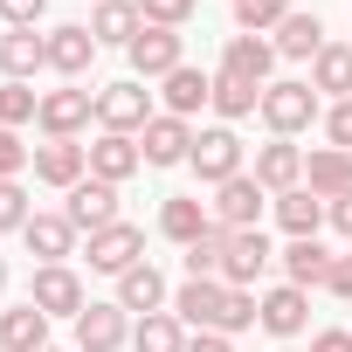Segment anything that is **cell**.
<instances>
[{
  "label": "cell",
  "mask_w": 352,
  "mask_h": 352,
  "mask_svg": "<svg viewBox=\"0 0 352 352\" xmlns=\"http://www.w3.org/2000/svg\"><path fill=\"white\" fill-rule=\"evenodd\" d=\"M318 118H324V104H318V90H311V83L283 76V83H270V90H263V124H270L276 138H297V131H311Z\"/></svg>",
  "instance_id": "1"
},
{
  "label": "cell",
  "mask_w": 352,
  "mask_h": 352,
  "mask_svg": "<svg viewBox=\"0 0 352 352\" xmlns=\"http://www.w3.org/2000/svg\"><path fill=\"white\" fill-rule=\"evenodd\" d=\"M152 118H159V111H152V90H145L138 76H124V83H104V90H97V124H104V131L138 138Z\"/></svg>",
  "instance_id": "2"
},
{
  "label": "cell",
  "mask_w": 352,
  "mask_h": 352,
  "mask_svg": "<svg viewBox=\"0 0 352 352\" xmlns=\"http://www.w3.org/2000/svg\"><path fill=\"white\" fill-rule=\"evenodd\" d=\"M263 201H270V187L256 180V173H235V180H221L214 187V201H208V214H214V228H263Z\"/></svg>",
  "instance_id": "3"
},
{
  "label": "cell",
  "mask_w": 352,
  "mask_h": 352,
  "mask_svg": "<svg viewBox=\"0 0 352 352\" xmlns=\"http://www.w3.org/2000/svg\"><path fill=\"white\" fill-rule=\"evenodd\" d=\"M90 118H97V90H83V83H69V90H42V111H35L42 138H76Z\"/></svg>",
  "instance_id": "4"
},
{
  "label": "cell",
  "mask_w": 352,
  "mask_h": 352,
  "mask_svg": "<svg viewBox=\"0 0 352 352\" xmlns=\"http://www.w3.org/2000/svg\"><path fill=\"white\" fill-rule=\"evenodd\" d=\"M124 56H131V76H138V83H152V76L166 83L173 69L187 63V49H180V28H152V21L138 28V42H131Z\"/></svg>",
  "instance_id": "5"
},
{
  "label": "cell",
  "mask_w": 352,
  "mask_h": 352,
  "mask_svg": "<svg viewBox=\"0 0 352 352\" xmlns=\"http://www.w3.org/2000/svg\"><path fill=\"white\" fill-rule=\"evenodd\" d=\"M187 166L201 173L208 187L235 180V173H242V138H235V124H214V131H194V152H187Z\"/></svg>",
  "instance_id": "6"
},
{
  "label": "cell",
  "mask_w": 352,
  "mask_h": 352,
  "mask_svg": "<svg viewBox=\"0 0 352 352\" xmlns=\"http://www.w3.org/2000/svg\"><path fill=\"white\" fill-rule=\"evenodd\" d=\"M28 304H42L49 318H83V276L69 270V263H42L35 270V283H28Z\"/></svg>",
  "instance_id": "7"
},
{
  "label": "cell",
  "mask_w": 352,
  "mask_h": 352,
  "mask_svg": "<svg viewBox=\"0 0 352 352\" xmlns=\"http://www.w3.org/2000/svg\"><path fill=\"white\" fill-rule=\"evenodd\" d=\"M138 263H145V228L111 221V228H97V235H90V270L124 276V270H138Z\"/></svg>",
  "instance_id": "8"
},
{
  "label": "cell",
  "mask_w": 352,
  "mask_h": 352,
  "mask_svg": "<svg viewBox=\"0 0 352 352\" xmlns=\"http://www.w3.org/2000/svg\"><path fill=\"white\" fill-rule=\"evenodd\" d=\"M276 263V249H270V235L263 228H235L228 235V263H221V283H235V290H256V276Z\"/></svg>",
  "instance_id": "9"
},
{
  "label": "cell",
  "mask_w": 352,
  "mask_h": 352,
  "mask_svg": "<svg viewBox=\"0 0 352 352\" xmlns=\"http://www.w3.org/2000/svg\"><path fill=\"white\" fill-rule=\"evenodd\" d=\"M35 180L69 194L76 180H90V145H76V138H49V145H35Z\"/></svg>",
  "instance_id": "10"
},
{
  "label": "cell",
  "mask_w": 352,
  "mask_h": 352,
  "mask_svg": "<svg viewBox=\"0 0 352 352\" xmlns=\"http://www.w3.org/2000/svg\"><path fill=\"white\" fill-rule=\"evenodd\" d=\"M138 152H145V166H187V152H194V124L173 118V111H159V118L138 131Z\"/></svg>",
  "instance_id": "11"
},
{
  "label": "cell",
  "mask_w": 352,
  "mask_h": 352,
  "mask_svg": "<svg viewBox=\"0 0 352 352\" xmlns=\"http://www.w3.org/2000/svg\"><path fill=\"white\" fill-rule=\"evenodd\" d=\"M221 304H228V283L221 276H187L180 297H173V318L201 324V331H221Z\"/></svg>",
  "instance_id": "12"
},
{
  "label": "cell",
  "mask_w": 352,
  "mask_h": 352,
  "mask_svg": "<svg viewBox=\"0 0 352 352\" xmlns=\"http://www.w3.org/2000/svg\"><path fill=\"white\" fill-rule=\"evenodd\" d=\"M270 69H276V42H270V35H228V49H221V76H242V83L270 90Z\"/></svg>",
  "instance_id": "13"
},
{
  "label": "cell",
  "mask_w": 352,
  "mask_h": 352,
  "mask_svg": "<svg viewBox=\"0 0 352 352\" xmlns=\"http://www.w3.org/2000/svg\"><path fill=\"white\" fill-rule=\"evenodd\" d=\"M118 345H131V311H118V304H83V318H76V352H118Z\"/></svg>",
  "instance_id": "14"
},
{
  "label": "cell",
  "mask_w": 352,
  "mask_h": 352,
  "mask_svg": "<svg viewBox=\"0 0 352 352\" xmlns=\"http://www.w3.org/2000/svg\"><path fill=\"white\" fill-rule=\"evenodd\" d=\"M63 214L76 221V235H97V228H111V221H118V187H111V180H76Z\"/></svg>",
  "instance_id": "15"
},
{
  "label": "cell",
  "mask_w": 352,
  "mask_h": 352,
  "mask_svg": "<svg viewBox=\"0 0 352 352\" xmlns=\"http://www.w3.org/2000/svg\"><path fill=\"white\" fill-rule=\"evenodd\" d=\"M97 63V35H90V21H63V28H49V69L56 76H83Z\"/></svg>",
  "instance_id": "16"
},
{
  "label": "cell",
  "mask_w": 352,
  "mask_h": 352,
  "mask_svg": "<svg viewBox=\"0 0 352 352\" xmlns=\"http://www.w3.org/2000/svg\"><path fill=\"white\" fill-rule=\"evenodd\" d=\"M208 228H214V214H208L201 194H173V201L159 208V235H166V242H180V249H194Z\"/></svg>",
  "instance_id": "17"
},
{
  "label": "cell",
  "mask_w": 352,
  "mask_h": 352,
  "mask_svg": "<svg viewBox=\"0 0 352 352\" xmlns=\"http://www.w3.org/2000/svg\"><path fill=\"white\" fill-rule=\"evenodd\" d=\"M138 166H145V152H138V138H124V131H104V138L90 145V180H111V187H124Z\"/></svg>",
  "instance_id": "18"
},
{
  "label": "cell",
  "mask_w": 352,
  "mask_h": 352,
  "mask_svg": "<svg viewBox=\"0 0 352 352\" xmlns=\"http://www.w3.org/2000/svg\"><path fill=\"white\" fill-rule=\"evenodd\" d=\"M35 69H49V35L8 28V35H0V76H8V83H28Z\"/></svg>",
  "instance_id": "19"
},
{
  "label": "cell",
  "mask_w": 352,
  "mask_h": 352,
  "mask_svg": "<svg viewBox=\"0 0 352 352\" xmlns=\"http://www.w3.org/2000/svg\"><path fill=\"white\" fill-rule=\"evenodd\" d=\"M138 28H145L138 0H97V14H90L97 49H131V42H138Z\"/></svg>",
  "instance_id": "20"
},
{
  "label": "cell",
  "mask_w": 352,
  "mask_h": 352,
  "mask_svg": "<svg viewBox=\"0 0 352 352\" xmlns=\"http://www.w3.org/2000/svg\"><path fill=\"white\" fill-rule=\"evenodd\" d=\"M0 352H49V311L42 304L0 311Z\"/></svg>",
  "instance_id": "21"
},
{
  "label": "cell",
  "mask_w": 352,
  "mask_h": 352,
  "mask_svg": "<svg viewBox=\"0 0 352 352\" xmlns=\"http://www.w3.org/2000/svg\"><path fill=\"white\" fill-rule=\"evenodd\" d=\"M276 221H283L290 242H304V235H318L331 221V201H318L311 187H290V194H276Z\"/></svg>",
  "instance_id": "22"
},
{
  "label": "cell",
  "mask_w": 352,
  "mask_h": 352,
  "mask_svg": "<svg viewBox=\"0 0 352 352\" xmlns=\"http://www.w3.org/2000/svg\"><path fill=\"white\" fill-rule=\"evenodd\" d=\"M21 242H28V256L63 263V256H76V221H69V214H28Z\"/></svg>",
  "instance_id": "23"
},
{
  "label": "cell",
  "mask_w": 352,
  "mask_h": 352,
  "mask_svg": "<svg viewBox=\"0 0 352 352\" xmlns=\"http://www.w3.org/2000/svg\"><path fill=\"white\" fill-rule=\"evenodd\" d=\"M311 324V290H297V283H276L270 297H263V331H276V338H297Z\"/></svg>",
  "instance_id": "24"
},
{
  "label": "cell",
  "mask_w": 352,
  "mask_h": 352,
  "mask_svg": "<svg viewBox=\"0 0 352 352\" xmlns=\"http://www.w3.org/2000/svg\"><path fill=\"white\" fill-rule=\"evenodd\" d=\"M256 180H263L270 194H290V187H304V152H297L290 138H270V145L256 152Z\"/></svg>",
  "instance_id": "25"
},
{
  "label": "cell",
  "mask_w": 352,
  "mask_h": 352,
  "mask_svg": "<svg viewBox=\"0 0 352 352\" xmlns=\"http://www.w3.org/2000/svg\"><path fill=\"white\" fill-rule=\"evenodd\" d=\"M304 187H311L318 201H338V194H352V152H338V145L311 152V159H304Z\"/></svg>",
  "instance_id": "26"
},
{
  "label": "cell",
  "mask_w": 352,
  "mask_h": 352,
  "mask_svg": "<svg viewBox=\"0 0 352 352\" xmlns=\"http://www.w3.org/2000/svg\"><path fill=\"white\" fill-rule=\"evenodd\" d=\"M331 263H338V256H331L318 235H304V242H290V249H283V276H290L297 290H318V283H331Z\"/></svg>",
  "instance_id": "27"
},
{
  "label": "cell",
  "mask_w": 352,
  "mask_h": 352,
  "mask_svg": "<svg viewBox=\"0 0 352 352\" xmlns=\"http://www.w3.org/2000/svg\"><path fill=\"white\" fill-rule=\"evenodd\" d=\"M270 42H276V56H290V63H318V49H324V21L290 8V14H283V28H276Z\"/></svg>",
  "instance_id": "28"
},
{
  "label": "cell",
  "mask_w": 352,
  "mask_h": 352,
  "mask_svg": "<svg viewBox=\"0 0 352 352\" xmlns=\"http://www.w3.org/2000/svg\"><path fill=\"white\" fill-rule=\"evenodd\" d=\"M166 304V276L152 270V263H138V270H124L118 276V311H138V318H152Z\"/></svg>",
  "instance_id": "29"
},
{
  "label": "cell",
  "mask_w": 352,
  "mask_h": 352,
  "mask_svg": "<svg viewBox=\"0 0 352 352\" xmlns=\"http://www.w3.org/2000/svg\"><path fill=\"white\" fill-rule=\"evenodd\" d=\"M311 90L331 97V104L352 97V49H345V42H324V49H318V63H311Z\"/></svg>",
  "instance_id": "30"
},
{
  "label": "cell",
  "mask_w": 352,
  "mask_h": 352,
  "mask_svg": "<svg viewBox=\"0 0 352 352\" xmlns=\"http://www.w3.org/2000/svg\"><path fill=\"white\" fill-rule=\"evenodd\" d=\"M201 104H214V76H201L194 63H180V69L166 76V111L173 118H194Z\"/></svg>",
  "instance_id": "31"
},
{
  "label": "cell",
  "mask_w": 352,
  "mask_h": 352,
  "mask_svg": "<svg viewBox=\"0 0 352 352\" xmlns=\"http://www.w3.org/2000/svg\"><path fill=\"white\" fill-rule=\"evenodd\" d=\"M131 352H187V324L173 311H152L131 324Z\"/></svg>",
  "instance_id": "32"
},
{
  "label": "cell",
  "mask_w": 352,
  "mask_h": 352,
  "mask_svg": "<svg viewBox=\"0 0 352 352\" xmlns=\"http://www.w3.org/2000/svg\"><path fill=\"white\" fill-rule=\"evenodd\" d=\"M214 111L235 124V118L263 111V90H256V83H242V76H214Z\"/></svg>",
  "instance_id": "33"
},
{
  "label": "cell",
  "mask_w": 352,
  "mask_h": 352,
  "mask_svg": "<svg viewBox=\"0 0 352 352\" xmlns=\"http://www.w3.org/2000/svg\"><path fill=\"white\" fill-rule=\"evenodd\" d=\"M283 14H290V0H235L242 35H276V28H283Z\"/></svg>",
  "instance_id": "34"
},
{
  "label": "cell",
  "mask_w": 352,
  "mask_h": 352,
  "mask_svg": "<svg viewBox=\"0 0 352 352\" xmlns=\"http://www.w3.org/2000/svg\"><path fill=\"white\" fill-rule=\"evenodd\" d=\"M221 263H228V228H208L187 249V276H221Z\"/></svg>",
  "instance_id": "35"
},
{
  "label": "cell",
  "mask_w": 352,
  "mask_h": 352,
  "mask_svg": "<svg viewBox=\"0 0 352 352\" xmlns=\"http://www.w3.org/2000/svg\"><path fill=\"white\" fill-rule=\"evenodd\" d=\"M35 111H42V97L28 90V83H0V124H35Z\"/></svg>",
  "instance_id": "36"
},
{
  "label": "cell",
  "mask_w": 352,
  "mask_h": 352,
  "mask_svg": "<svg viewBox=\"0 0 352 352\" xmlns=\"http://www.w3.org/2000/svg\"><path fill=\"white\" fill-rule=\"evenodd\" d=\"M28 166H35V145H21V131L0 124V180H21Z\"/></svg>",
  "instance_id": "37"
},
{
  "label": "cell",
  "mask_w": 352,
  "mask_h": 352,
  "mask_svg": "<svg viewBox=\"0 0 352 352\" xmlns=\"http://www.w3.org/2000/svg\"><path fill=\"white\" fill-rule=\"evenodd\" d=\"M138 14H145L152 28H187V14H194V0H138Z\"/></svg>",
  "instance_id": "38"
},
{
  "label": "cell",
  "mask_w": 352,
  "mask_h": 352,
  "mask_svg": "<svg viewBox=\"0 0 352 352\" xmlns=\"http://www.w3.org/2000/svg\"><path fill=\"white\" fill-rule=\"evenodd\" d=\"M8 228H28V194H21V180H0V235Z\"/></svg>",
  "instance_id": "39"
},
{
  "label": "cell",
  "mask_w": 352,
  "mask_h": 352,
  "mask_svg": "<svg viewBox=\"0 0 352 352\" xmlns=\"http://www.w3.org/2000/svg\"><path fill=\"white\" fill-rule=\"evenodd\" d=\"M324 138H331L338 152H352V97H338V104L324 111Z\"/></svg>",
  "instance_id": "40"
},
{
  "label": "cell",
  "mask_w": 352,
  "mask_h": 352,
  "mask_svg": "<svg viewBox=\"0 0 352 352\" xmlns=\"http://www.w3.org/2000/svg\"><path fill=\"white\" fill-rule=\"evenodd\" d=\"M49 14V0H0V21H8V28H35Z\"/></svg>",
  "instance_id": "41"
},
{
  "label": "cell",
  "mask_w": 352,
  "mask_h": 352,
  "mask_svg": "<svg viewBox=\"0 0 352 352\" xmlns=\"http://www.w3.org/2000/svg\"><path fill=\"white\" fill-rule=\"evenodd\" d=\"M324 290H331V297H345V304H352V256H338V263H331V283H324Z\"/></svg>",
  "instance_id": "42"
},
{
  "label": "cell",
  "mask_w": 352,
  "mask_h": 352,
  "mask_svg": "<svg viewBox=\"0 0 352 352\" xmlns=\"http://www.w3.org/2000/svg\"><path fill=\"white\" fill-rule=\"evenodd\" d=\"M311 352H352V331H345V324H331V331H318V338H311Z\"/></svg>",
  "instance_id": "43"
},
{
  "label": "cell",
  "mask_w": 352,
  "mask_h": 352,
  "mask_svg": "<svg viewBox=\"0 0 352 352\" xmlns=\"http://www.w3.org/2000/svg\"><path fill=\"white\" fill-rule=\"evenodd\" d=\"M187 352H235V338H221V331H194Z\"/></svg>",
  "instance_id": "44"
},
{
  "label": "cell",
  "mask_w": 352,
  "mask_h": 352,
  "mask_svg": "<svg viewBox=\"0 0 352 352\" xmlns=\"http://www.w3.org/2000/svg\"><path fill=\"white\" fill-rule=\"evenodd\" d=\"M331 228H338V235H352V194H338V201H331Z\"/></svg>",
  "instance_id": "45"
},
{
  "label": "cell",
  "mask_w": 352,
  "mask_h": 352,
  "mask_svg": "<svg viewBox=\"0 0 352 352\" xmlns=\"http://www.w3.org/2000/svg\"><path fill=\"white\" fill-rule=\"evenodd\" d=\"M0 290H8V256H0Z\"/></svg>",
  "instance_id": "46"
},
{
  "label": "cell",
  "mask_w": 352,
  "mask_h": 352,
  "mask_svg": "<svg viewBox=\"0 0 352 352\" xmlns=\"http://www.w3.org/2000/svg\"><path fill=\"white\" fill-rule=\"evenodd\" d=\"M49 352H63V345H49Z\"/></svg>",
  "instance_id": "47"
}]
</instances>
